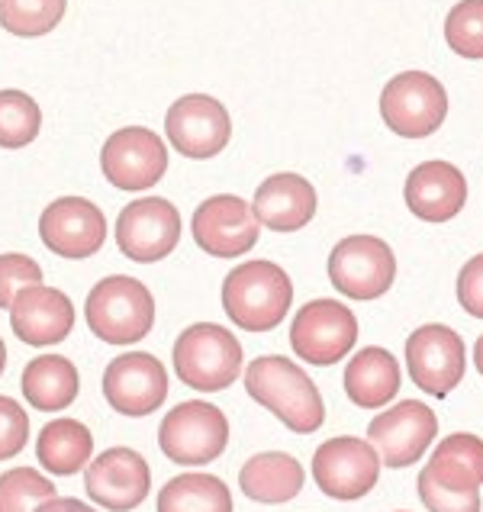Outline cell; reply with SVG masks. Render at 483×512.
<instances>
[{
    "label": "cell",
    "mask_w": 483,
    "mask_h": 512,
    "mask_svg": "<svg viewBox=\"0 0 483 512\" xmlns=\"http://www.w3.org/2000/svg\"><path fill=\"white\" fill-rule=\"evenodd\" d=\"M7 371V345H4V339H0V374Z\"/></svg>",
    "instance_id": "74e56055"
},
{
    "label": "cell",
    "mask_w": 483,
    "mask_h": 512,
    "mask_svg": "<svg viewBox=\"0 0 483 512\" xmlns=\"http://www.w3.org/2000/svg\"><path fill=\"white\" fill-rule=\"evenodd\" d=\"M445 39L451 52L464 58H483V0H461L448 13Z\"/></svg>",
    "instance_id": "4dcf8cb0"
},
{
    "label": "cell",
    "mask_w": 483,
    "mask_h": 512,
    "mask_svg": "<svg viewBox=\"0 0 483 512\" xmlns=\"http://www.w3.org/2000/svg\"><path fill=\"white\" fill-rule=\"evenodd\" d=\"M104 178L120 190H145L158 184L168 171V149L161 136L145 126L116 129L100 152Z\"/></svg>",
    "instance_id": "9a60e30c"
},
{
    "label": "cell",
    "mask_w": 483,
    "mask_h": 512,
    "mask_svg": "<svg viewBox=\"0 0 483 512\" xmlns=\"http://www.w3.org/2000/svg\"><path fill=\"white\" fill-rule=\"evenodd\" d=\"M294 303V284L274 261H242L223 281V310L242 332H271Z\"/></svg>",
    "instance_id": "7a4b0ae2"
},
{
    "label": "cell",
    "mask_w": 483,
    "mask_h": 512,
    "mask_svg": "<svg viewBox=\"0 0 483 512\" xmlns=\"http://www.w3.org/2000/svg\"><path fill=\"white\" fill-rule=\"evenodd\" d=\"M435 435H438V416L426 403H416V400L397 403L368 426L371 445L380 451V461L387 467L416 464L426 455V448L432 445Z\"/></svg>",
    "instance_id": "ac0fdd59"
},
{
    "label": "cell",
    "mask_w": 483,
    "mask_h": 512,
    "mask_svg": "<svg viewBox=\"0 0 483 512\" xmlns=\"http://www.w3.org/2000/svg\"><path fill=\"white\" fill-rule=\"evenodd\" d=\"M358 342V319L339 300H313L294 316L290 326V345L297 358L326 368L342 361Z\"/></svg>",
    "instance_id": "ba28073f"
},
{
    "label": "cell",
    "mask_w": 483,
    "mask_h": 512,
    "mask_svg": "<svg viewBox=\"0 0 483 512\" xmlns=\"http://www.w3.org/2000/svg\"><path fill=\"white\" fill-rule=\"evenodd\" d=\"M68 0H0V26L13 36L36 39L62 23Z\"/></svg>",
    "instance_id": "83f0119b"
},
{
    "label": "cell",
    "mask_w": 483,
    "mask_h": 512,
    "mask_svg": "<svg viewBox=\"0 0 483 512\" xmlns=\"http://www.w3.org/2000/svg\"><path fill=\"white\" fill-rule=\"evenodd\" d=\"M329 277L339 294L351 300H377L393 287L397 258L377 236H348L332 248Z\"/></svg>",
    "instance_id": "52a82bcc"
},
{
    "label": "cell",
    "mask_w": 483,
    "mask_h": 512,
    "mask_svg": "<svg viewBox=\"0 0 483 512\" xmlns=\"http://www.w3.org/2000/svg\"><path fill=\"white\" fill-rule=\"evenodd\" d=\"M252 210L261 226L274 232H297L310 226V219L316 216V190L300 174H271L268 181L258 184Z\"/></svg>",
    "instance_id": "44dd1931"
},
{
    "label": "cell",
    "mask_w": 483,
    "mask_h": 512,
    "mask_svg": "<svg viewBox=\"0 0 483 512\" xmlns=\"http://www.w3.org/2000/svg\"><path fill=\"white\" fill-rule=\"evenodd\" d=\"M42 245L68 261L94 258L107 242V216L87 197H58L39 216Z\"/></svg>",
    "instance_id": "30bf717a"
},
{
    "label": "cell",
    "mask_w": 483,
    "mask_h": 512,
    "mask_svg": "<svg viewBox=\"0 0 483 512\" xmlns=\"http://www.w3.org/2000/svg\"><path fill=\"white\" fill-rule=\"evenodd\" d=\"M55 496V484L36 467H10L0 474V512H36Z\"/></svg>",
    "instance_id": "f546056e"
},
{
    "label": "cell",
    "mask_w": 483,
    "mask_h": 512,
    "mask_svg": "<svg viewBox=\"0 0 483 512\" xmlns=\"http://www.w3.org/2000/svg\"><path fill=\"white\" fill-rule=\"evenodd\" d=\"M165 133L171 145L187 158H213L232 139L229 110L216 97L207 94H184L174 100L165 116Z\"/></svg>",
    "instance_id": "2e32d148"
},
{
    "label": "cell",
    "mask_w": 483,
    "mask_h": 512,
    "mask_svg": "<svg viewBox=\"0 0 483 512\" xmlns=\"http://www.w3.org/2000/svg\"><path fill=\"white\" fill-rule=\"evenodd\" d=\"M190 232H194V242L210 258H242L255 248L261 223L242 197L216 194L197 207Z\"/></svg>",
    "instance_id": "4fadbf2b"
},
{
    "label": "cell",
    "mask_w": 483,
    "mask_h": 512,
    "mask_svg": "<svg viewBox=\"0 0 483 512\" xmlns=\"http://www.w3.org/2000/svg\"><path fill=\"white\" fill-rule=\"evenodd\" d=\"M380 477V458L371 442L355 435L329 438L313 455V480L332 500H361Z\"/></svg>",
    "instance_id": "8fae6325"
},
{
    "label": "cell",
    "mask_w": 483,
    "mask_h": 512,
    "mask_svg": "<svg viewBox=\"0 0 483 512\" xmlns=\"http://www.w3.org/2000/svg\"><path fill=\"white\" fill-rule=\"evenodd\" d=\"M458 300L471 316L483 319V255L471 258L458 274Z\"/></svg>",
    "instance_id": "e575fe53"
},
{
    "label": "cell",
    "mask_w": 483,
    "mask_h": 512,
    "mask_svg": "<svg viewBox=\"0 0 483 512\" xmlns=\"http://www.w3.org/2000/svg\"><path fill=\"white\" fill-rule=\"evenodd\" d=\"M303 480V464L294 455H284V451H261V455L248 458L239 471V487L248 500L268 506L294 500L303 490Z\"/></svg>",
    "instance_id": "cb8c5ba5"
},
{
    "label": "cell",
    "mask_w": 483,
    "mask_h": 512,
    "mask_svg": "<svg viewBox=\"0 0 483 512\" xmlns=\"http://www.w3.org/2000/svg\"><path fill=\"white\" fill-rule=\"evenodd\" d=\"M229 445V419L219 406L207 400L178 403L161 419L158 448L174 464L200 467L213 464Z\"/></svg>",
    "instance_id": "5b68a950"
},
{
    "label": "cell",
    "mask_w": 483,
    "mask_h": 512,
    "mask_svg": "<svg viewBox=\"0 0 483 512\" xmlns=\"http://www.w3.org/2000/svg\"><path fill=\"white\" fill-rule=\"evenodd\" d=\"M474 364H477V371L483 374V335H480L477 345H474Z\"/></svg>",
    "instance_id": "8d00e7d4"
},
{
    "label": "cell",
    "mask_w": 483,
    "mask_h": 512,
    "mask_svg": "<svg viewBox=\"0 0 483 512\" xmlns=\"http://www.w3.org/2000/svg\"><path fill=\"white\" fill-rule=\"evenodd\" d=\"M174 374L190 390H226L242 374V342L216 323L187 326L174 342Z\"/></svg>",
    "instance_id": "277c9868"
},
{
    "label": "cell",
    "mask_w": 483,
    "mask_h": 512,
    "mask_svg": "<svg viewBox=\"0 0 483 512\" xmlns=\"http://www.w3.org/2000/svg\"><path fill=\"white\" fill-rule=\"evenodd\" d=\"M20 390L26 403L39 413H65L78 400V368L62 355H39L23 368Z\"/></svg>",
    "instance_id": "d4e9b609"
},
{
    "label": "cell",
    "mask_w": 483,
    "mask_h": 512,
    "mask_svg": "<svg viewBox=\"0 0 483 512\" xmlns=\"http://www.w3.org/2000/svg\"><path fill=\"white\" fill-rule=\"evenodd\" d=\"M10 329L26 345H58L75 329V303L58 287H26L10 306Z\"/></svg>",
    "instance_id": "d6986e66"
},
{
    "label": "cell",
    "mask_w": 483,
    "mask_h": 512,
    "mask_svg": "<svg viewBox=\"0 0 483 512\" xmlns=\"http://www.w3.org/2000/svg\"><path fill=\"white\" fill-rule=\"evenodd\" d=\"M26 438H29L26 409L13 397H4V393H0V461L17 458L26 448Z\"/></svg>",
    "instance_id": "d6a6232c"
},
{
    "label": "cell",
    "mask_w": 483,
    "mask_h": 512,
    "mask_svg": "<svg viewBox=\"0 0 483 512\" xmlns=\"http://www.w3.org/2000/svg\"><path fill=\"white\" fill-rule=\"evenodd\" d=\"M245 390L297 435H310L326 422V403H322L319 387L300 364L287 361L284 355H261L248 364Z\"/></svg>",
    "instance_id": "6da1fadb"
},
{
    "label": "cell",
    "mask_w": 483,
    "mask_h": 512,
    "mask_svg": "<svg viewBox=\"0 0 483 512\" xmlns=\"http://www.w3.org/2000/svg\"><path fill=\"white\" fill-rule=\"evenodd\" d=\"M419 500L426 503L429 512H480V493L442 490L426 477H419Z\"/></svg>",
    "instance_id": "836d02e7"
},
{
    "label": "cell",
    "mask_w": 483,
    "mask_h": 512,
    "mask_svg": "<svg viewBox=\"0 0 483 512\" xmlns=\"http://www.w3.org/2000/svg\"><path fill=\"white\" fill-rule=\"evenodd\" d=\"M36 284H42V268L33 258L20 252L0 255V310H10L17 294Z\"/></svg>",
    "instance_id": "1f68e13d"
},
{
    "label": "cell",
    "mask_w": 483,
    "mask_h": 512,
    "mask_svg": "<svg viewBox=\"0 0 483 512\" xmlns=\"http://www.w3.org/2000/svg\"><path fill=\"white\" fill-rule=\"evenodd\" d=\"M87 496L110 512H129L149 500L152 467L136 448H107L84 467Z\"/></svg>",
    "instance_id": "5bb4252c"
},
{
    "label": "cell",
    "mask_w": 483,
    "mask_h": 512,
    "mask_svg": "<svg viewBox=\"0 0 483 512\" xmlns=\"http://www.w3.org/2000/svg\"><path fill=\"white\" fill-rule=\"evenodd\" d=\"M400 390V364L387 348H361L345 368V393L361 409H384Z\"/></svg>",
    "instance_id": "603a6c76"
},
{
    "label": "cell",
    "mask_w": 483,
    "mask_h": 512,
    "mask_svg": "<svg viewBox=\"0 0 483 512\" xmlns=\"http://www.w3.org/2000/svg\"><path fill=\"white\" fill-rule=\"evenodd\" d=\"M158 512H232V493L213 474H178L158 490Z\"/></svg>",
    "instance_id": "4316f807"
},
{
    "label": "cell",
    "mask_w": 483,
    "mask_h": 512,
    "mask_svg": "<svg viewBox=\"0 0 483 512\" xmlns=\"http://www.w3.org/2000/svg\"><path fill=\"white\" fill-rule=\"evenodd\" d=\"M84 319L100 342L133 345L142 342L155 326V297L136 277L113 274L94 284L87 294Z\"/></svg>",
    "instance_id": "3957f363"
},
{
    "label": "cell",
    "mask_w": 483,
    "mask_h": 512,
    "mask_svg": "<svg viewBox=\"0 0 483 512\" xmlns=\"http://www.w3.org/2000/svg\"><path fill=\"white\" fill-rule=\"evenodd\" d=\"M467 181L451 162H422L406 178V207L426 223H448L464 210Z\"/></svg>",
    "instance_id": "ffe728a7"
},
{
    "label": "cell",
    "mask_w": 483,
    "mask_h": 512,
    "mask_svg": "<svg viewBox=\"0 0 483 512\" xmlns=\"http://www.w3.org/2000/svg\"><path fill=\"white\" fill-rule=\"evenodd\" d=\"M168 397V371L149 351H129L107 364L104 400L123 416H149Z\"/></svg>",
    "instance_id": "e0dca14e"
},
{
    "label": "cell",
    "mask_w": 483,
    "mask_h": 512,
    "mask_svg": "<svg viewBox=\"0 0 483 512\" xmlns=\"http://www.w3.org/2000/svg\"><path fill=\"white\" fill-rule=\"evenodd\" d=\"M181 242V213L165 197H142L116 219V245L139 265L168 258Z\"/></svg>",
    "instance_id": "7c38bea8"
},
{
    "label": "cell",
    "mask_w": 483,
    "mask_h": 512,
    "mask_svg": "<svg viewBox=\"0 0 483 512\" xmlns=\"http://www.w3.org/2000/svg\"><path fill=\"white\" fill-rule=\"evenodd\" d=\"M94 455V435L84 422L62 416L52 419L46 429L39 432L36 438V458L39 464L46 467L49 474L58 477H71L78 474L81 467L91 464Z\"/></svg>",
    "instance_id": "484cf974"
},
{
    "label": "cell",
    "mask_w": 483,
    "mask_h": 512,
    "mask_svg": "<svg viewBox=\"0 0 483 512\" xmlns=\"http://www.w3.org/2000/svg\"><path fill=\"white\" fill-rule=\"evenodd\" d=\"M380 116L397 136L426 139L445 123L448 94L442 81L426 71H403V75L390 78L380 94Z\"/></svg>",
    "instance_id": "8992f818"
},
{
    "label": "cell",
    "mask_w": 483,
    "mask_h": 512,
    "mask_svg": "<svg viewBox=\"0 0 483 512\" xmlns=\"http://www.w3.org/2000/svg\"><path fill=\"white\" fill-rule=\"evenodd\" d=\"M42 129V110L26 91H0V149H26Z\"/></svg>",
    "instance_id": "f1b7e54d"
},
{
    "label": "cell",
    "mask_w": 483,
    "mask_h": 512,
    "mask_svg": "<svg viewBox=\"0 0 483 512\" xmlns=\"http://www.w3.org/2000/svg\"><path fill=\"white\" fill-rule=\"evenodd\" d=\"M36 512H97V509L75 500V496H52V500H46Z\"/></svg>",
    "instance_id": "d590c367"
},
{
    "label": "cell",
    "mask_w": 483,
    "mask_h": 512,
    "mask_svg": "<svg viewBox=\"0 0 483 512\" xmlns=\"http://www.w3.org/2000/svg\"><path fill=\"white\" fill-rule=\"evenodd\" d=\"M435 487L455 493H477L483 484V438L471 432H455L445 442H438L432 461L422 467V474Z\"/></svg>",
    "instance_id": "7402d4cb"
},
{
    "label": "cell",
    "mask_w": 483,
    "mask_h": 512,
    "mask_svg": "<svg viewBox=\"0 0 483 512\" xmlns=\"http://www.w3.org/2000/svg\"><path fill=\"white\" fill-rule=\"evenodd\" d=\"M406 368L413 384L432 397H448L467 371V348L464 339L448 326H419L406 339Z\"/></svg>",
    "instance_id": "9c48e42d"
}]
</instances>
